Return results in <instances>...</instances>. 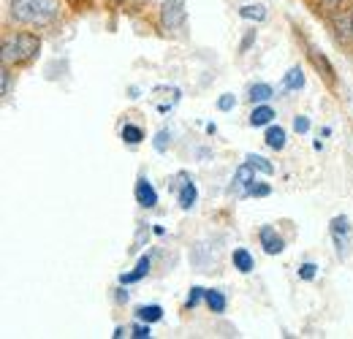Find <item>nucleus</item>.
Segmentation results:
<instances>
[{
    "instance_id": "f257e3e1",
    "label": "nucleus",
    "mask_w": 353,
    "mask_h": 339,
    "mask_svg": "<svg viewBox=\"0 0 353 339\" xmlns=\"http://www.w3.org/2000/svg\"><path fill=\"white\" fill-rule=\"evenodd\" d=\"M11 19L19 25H33V28H46L57 19L60 14V0H11L8 8Z\"/></svg>"
},
{
    "instance_id": "f03ea898",
    "label": "nucleus",
    "mask_w": 353,
    "mask_h": 339,
    "mask_svg": "<svg viewBox=\"0 0 353 339\" xmlns=\"http://www.w3.org/2000/svg\"><path fill=\"white\" fill-rule=\"evenodd\" d=\"M41 49L39 36L33 33H14V36H6L3 41V65H25L30 63Z\"/></svg>"
},
{
    "instance_id": "7ed1b4c3",
    "label": "nucleus",
    "mask_w": 353,
    "mask_h": 339,
    "mask_svg": "<svg viewBox=\"0 0 353 339\" xmlns=\"http://www.w3.org/2000/svg\"><path fill=\"white\" fill-rule=\"evenodd\" d=\"M185 19H188V8H185L182 0H166L161 6V25H163V30L174 33V30H179L185 25Z\"/></svg>"
},
{
    "instance_id": "20e7f679",
    "label": "nucleus",
    "mask_w": 353,
    "mask_h": 339,
    "mask_svg": "<svg viewBox=\"0 0 353 339\" xmlns=\"http://www.w3.org/2000/svg\"><path fill=\"white\" fill-rule=\"evenodd\" d=\"M329 228H332V239H334L337 255H340V258H348V253H351V239H353L348 217H334Z\"/></svg>"
},
{
    "instance_id": "39448f33",
    "label": "nucleus",
    "mask_w": 353,
    "mask_h": 339,
    "mask_svg": "<svg viewBox=\"0 0 353 339\" xmlns=\"http://www.w3.org/2000/svg\"><path fill=\"white\" fill-rule=\"evenodd\" d=\"M253 182H256V169L245 161L239 169H236V174H234V196H239V198H248V193H250V187H253Z\"/></svg>"
},
{
    "instance_id": "423d86ee",
    "label": "nucleus",
    "mask_w": 353,
    "mask_h": 339,
    "mask_svg": "<svg viewBox=\"0 0 353 339\" xmlns=\"http://www.w3.org/2000/svg\"><path fill=\"white\" fill-rule=\"evenodd\" d=\"M179 103V90L176 87H158L155 95H152V106L158 114H169Z\"/></svg>"
},
{
    "instance_id": "0eeeda50",
    "label": "nucleus",
    "mask_w": 353,
    "mask_h": 339,
    "mask_svg": "<svg viewBox=\"0 0 353 339\" xmlns=\"http://www.w3.org/2000/svg\"><path fill=\"white\" fill-rule=\"evenodd\" d=\"M259 242H261V247H264L266 255H280L285 250L283 236H280L277 228H272V225H261V228H259Z\"/></svg>"
},
{
    "instance_id": "6e6552de",
    "label": "nucleus",
    "mask_w": 353,
    "mask_h": 339,
    "mask_svg": "<svg viewBox=\"0 0 353 339\" xmlns=\"http://www.w3.org/2000/svg\"><path fill=\"white\" fill-rule=\"evenodd\" d=\"M136 201H139V207H144V209L158 207V193H155L152 182H147V179H139V182H136Z\"/></svg>"
},
{
    "instance_id": "1a4fd4ad",
    "label": "nucleus",
    "mask_w": 353,
    "mask_h": 339,
    "mask_svg": "<svg viewBox=\"0 0 353 339\" xmlns=\"http://www.w3.org/2000/svg\"><path fill=\"white\" fill-rule=\"evenodd\" d=\"M150 266H152V258H150V255H141L133 271H128V274H120V282H123V285H131V282L144 280V277L150 274Z\"/></svg>"
},
{
    "instance_id": "9d476101",
    "label": "nucleus",
    "mask_w": 353,
    "mask_h": 339,
    "mask_svg": "<svg viewBox=\"0 0 353 339\" xmlns=\"http://www.w3.org/2000/svg\"><path fill=\"white\" fill-rule=\"evenodd\" d=\"M310 60H312V65H315V68H318V71L323 74V79H326L329 85H334V82H337V76H334V68H332V63H329V60H326V57H323L321 52L310 49Z\"/></svg>"
},
{
    "instance_id": "9b49d317",
    "label": "nucleus",
    "mask_w": 353,
    "mask_h": 339,
    "mask_svg": "<svg viewBox=\"0 0 353 339\" xmlns=\"http://www.w3.org/2000/svg\"><path fill=\"white\" fill-rule=\"evenodd\" d=\"M179 207L182 209H190L196 201H199V190H196V185H193V179H185L182 182V187H179Z\"/></svg>"
},
{
    "instance_id": "f8f14e48",
    "label": "nucleus",
    "mask_w": 353,
    "mask_h": 339,
    "mask_svg": "<svg viewBox=\"0 0 353 339\" xmlns=\"http://www.w3.org/2000/svg\"><path fill=\"white\" fill-rule=\"evenodd\" d=\"M334 33H337V39L343 43H351L353 41V22H351V14H340L337 19H334Z\"/></svg>"
},
{
    "instance_id": "ddd939ff",
    "label": "nucleus",
    "mask_w": 353,
    "mask_h": 339,
    "mask_svg": "<svg viewBox=\"0 0 353 339\" xmlns=\"http://www.w3.org/2000/svg\"><path fill=\"white\" fill-rule=\"evenodd\" d=\"M161 318H163V309L158 304H141V307H136V320H141V323H158Z\"/></svg>"
},
{
    "instance_id": "4468645a",
    "label": "nucleus",
    "mask_w": 353,
    "mask_h": 339,
    "mask_svg": "<svg viewBox=\"0 0 353 339\" xmlns=\"http://www.w3.org/2000/svg\"><path fill=\"white\" fill-rule=\"evenodd\" d=\"M272 120H274V109L266 106V103H259V106L253 109V114H250V125L253 127H264V125H269Z\"/></svg>"
},
{
    "instance_id": "2eb2a0df",
    "label": "nucleus",
    "mask_w": 353,
    "mask_h": 339,
    "mask_svg": "<svg viewBox=\"0 0 353 339\" xmlns=\"http://www.w3.org/2000/svg\"><path fill=\"white\" fill-rule=\"evenodd\" d=\"M231 260H234V269L236 271H242V274H250L253 271V255L248 253L245 247H239V250H234V255H231Z\"/></svg>"
},
{
    "instance_id": "dca6fc26",
    "label": "nucleus",
    "mask_w": 353,
    "mask_h": 339,
    "mask_svg": "<svg viewBox=\"0 0 353 339\" xmlns=\"http://www.w3.org/2000/svg\"><path fill=\"white\" fill-rule=\"evenodd\" d=\"M266 147H272V150H285V127L280 125H269L266 127Z\"/></svg>"
},
{
    "instance_id": "f3484780",
    "label": "nucleus",
    "mask_w": 353,
    "mask_h": 339,
    "mask_svg": "<svg viewBox=\"0 0 353 339\" xmlns=\"http://www.w3.org/2000/svg\"><path fill=\"white\" fill-rule=\"evenodd\" d=\"M239 17L248 19V22H264L266 19V6L264 3H250V6H242L239 8Z\"/></svg>"
},
{
    "instance_id": "a211bd4d",
    "label": "nucleus",
    "mask_w": 353,
    "mask_h": 339,
    "mask_svg": "<svg viewBox=\"0 0 353 339\" xmlns=\"http://www.w3.org/2000/svg\"><path fill=\"white\" fill-rule=\"evenodd\" d=\"M305 87V71L299 65H294L285 76H283V90H302Z\"/></svg>"
},
{
    "instance_id": "6ab92c4d",
    "label": "nucleus",
    "mask_w": 353,
    "mask_h": 339,
    "mask_svg": "<svg viewBox=\"0 0 353 339\" xmlns=\"http://www.w3.org/2000/svg\"><path fill=\"white\" fill-rule=\"evenodd\" d=\"M204 301H207V307L215 312V315H221L225 312V296H223L221 291H215V288H210L207 294H204Z\"/></svg>"
},
{
    "instance_id": "aec40b11",
    "label": "nucleus",
    "mask_w": 353,
    "mask_h": 339,
    "mask_svg": "<svg viewBox=\"0 0 353 339\" xmlns=\"http://www.w3.org/2000/svg\"><path fill=\"white\" fill-rule=\"evenodd\" d=\"M274 98V90L269 85H253L250 87V101L259 106V103H266V101H272Z\"/></svg>"
},
{
    "instance_id": "412c9836",
    "label": "nucleus",
    "mask_w": 353,
    "mask_h": 339,
    "mask_svg": "<svg viewBox=\"0 0 353 339\" xmlns=\"http://www.w3.org/2000/svg\"><path fill=\"white\" fill-rule=\"evenodd\" d=\"M248 163L259 171V174H266V176H272V174H274V166H272L266 158H261V155H248Z\"/></svg>"
},
{
    "instance_id": "4be33fe9",
    "label": "nucleus",
    "mask_w": 353,
    "mask_h": 339,
    "mask_svg": "<svg viewBox=\"0 0 353 339\" xmlns=\"http://www.w3.org/2000/svg\"><path fill=\"white\" fill-rule=\"evenodd\" d=\"M141 138H144V130L139 125L123 127V141H125V144H141Z\"/></svg>"
},
{
    "instance_id": "5701e85b",
    "label": "nucleus",
    "mask_w": 353,
    "mask_h": 339,
    "mask_svg": "<svg viewBox=\"0 0 353 339\" xmlns=\"http://www.w3.org/2000/svg\"><path fill=\"white\" fill-rule=\"evenodd\" d=\"M152 147H155L158 152H166V150L172 147V133H169V130H161V133L155 136V141H152Z\"/></svg>"
},
{
    "instance_id": "b1692460",
    "label": "nucleus",
    "mask_w": 353,
    "mask_h": 339,
    "mask_svg": "<svg viewBox=\"0 0 353 339\" xmlns=\"http://www.w3.org/2000/svg\"><path fill=\"white\" fill-rule=\"evenodd\" d=\"M269 193H272V187H269V185H264V182H259V179H256L248 196H253V198H264V196H269Z\"/></svg>"
},
{
    "instance_id": "393cba45",
    "label": "nucleus",
    "mask_w": 353,
    "mask_h": 339,
    "mask_svg": "<svg viewBox=\"0 0 353 339\" xmlns=\"http://www.w3.org/2000/svg\"><path fill=\"white\" fill-rule=\"evenodd\" d=\"M204 294H207V291H204V288H199V285H196V288H190V294H188V301H185V304H188V309H193V307H196V304L204 298Z\"/></svg>"
},
{
    "instance_id": "a878e982",
    "label": "nucleus",
    "mask_w": 353,
    "mask_h": 339,
    "mask_svg": "<svg viewBox=\"0 0 353 339\" xmlns=\"http://www.w3.org/2000/svg\"><path fill=\"white\" fill-rule=\"evenodd\" d=\"M11 65H3V71H0V79H3V95H11Z\"/></svg>"
},
{
    "instance_id": "bb28decb",
    "label": "nucleus",
    "mask_w": 353,
    "mask_h": 339,
    "mask_svg": "<svg viewBox=\"0 0 353 339\" xmlns=\"http://www.w3.org/2000/svg\"><path fill=\"white\" fill-rule=\"evenodd\" d=\"M131 337H136V339H150V323H136L131 329Z\"/></svg>"
},
{
    "instance_id": "cd10ccee",
    "label": "nucleus",
    "mask_w": 353,
    "mask_h": 339,
    "mask_svg": "<svg viewBox=\"0 0 353 339\" xmlns=\"http://www.w3.org/2000/svg\"><path fill=\"white\" fill-rule=\"evenodd\" d=\"M236 106V98L234 95H221V101H218V109L221 112H231Z\"/></svg>"
},
{
    "instance_id": "c85d7f7f",
    "label": "nucleus",
    "mask_w": 353,
    "mask_h": 339,
    "mask_svg": "<svg viewBox=\"0 0 353 339\" xmlns=\"http://www.w3.org/2000/svg\"><path fill=\"white\" fill-rule=\"evenodd\" d=\"M315 269H318L315 263H302V266H299V277H302V280H312V277H315Z\"/></svg>"
},
{
    "instance_id": "c756f323",
    "label": "nucleus",
    "mask_w": 353,
    "mask_h": 339,
    "mask_svg": "<svg viewBox=\"0 0 353 339\" xmlns=\"http://www.w3.org/2000/svg\"><path fill=\"white\" fill-rule=\"evenodd\" d=\"M294 130H296V133H307L310 130V120L305 114H299V117L294 120Z\"/></svg>"
},
{
    "instance_id": "7c9ffc66",
    "label": "nucleus",
    "mask_w": 353,
    "mask_h": 339,
    "mask_svg": "<svg viewBox=\"0 0 353 339\" xmlns=\"http://www.w3.org/2000/svg\"><path fill=\"white\" fill-rule=\"evenodd\" d=\"M321 3H323V8H326V11H334V8H337L343 0H321Z\"/></svg>"
},
{
    "instance_id": "2f4dec72",
    "label": "nucleus",
    "mask_w": 353,
    "mask_h": 339,
    "mask_svg": "<svg viewBox=\"0 0 353 339\" xmlns=\"http://www.w3.org/2000/svg\"><path fill=\"white\" fill-rule=\"evenodd\" d=\"M253 39H256V30H250V33H248V39L242 41V52H248V46L253 43Z\"/></svg>"
},
{
    "instance_id": "473e14b6",
    "label": "nucleus",
    "mask_w": 353,
    "mask_h": 339,
    "mask_svg": "<svg viewBox=\"0 0 353 339\" xmlns=\"http://www.w3.org/2000/svg\"><path fill=\"white\" fill-rule=\"evenodd\" d=\"M68 3H71V6H74V8H82V6H85V3H88V0H68Z\"/></svg>"
},
{
    "instance_id": "72a5a7b5",
    "label": "nucleus",
    "mask_w": 353,
    "mask_h": 339,
    "mask_svg": "<svg viewBox=\"0 0 353 339\" xmlns=\"http://www.w3.org/2000/svg\"><path fill=\"white\" fill-rule=\"evenodd\" d=\"M351 22H353V11H351Z\"/></svg>"
}]
</instances>
